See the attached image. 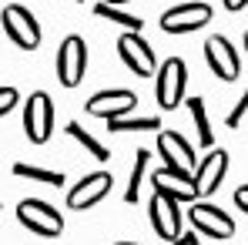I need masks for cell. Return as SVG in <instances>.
Here are the masks:
<instances>
[{"label": "cell", "mask_w": 248, "mask_h": 245, "mask_svg": "<svg viewBox=\"0 0 248 245\" xmlns=\"http://www.w3.org/2000/svg\"><path fill=\"white\" fill-rule=\"evenodd\" d=\"M155 74H158V81H155L158 91L155 94H158L161 111H174L185 101V87H188V67H185V61L174 54V57H168Z\"/></svg>", "instance_id": "1"}, {"label": "cell", "mask_w": 248, "mask_h": 245, "mask_svg": "<svg viewBox=\"0 0 248 245\" xmlns=\"http://www.w3.org/2000/svg\"><path fill=\"white\" fill-rule=\"evenodd\" d=\"M3 31L20 50H37L41 47V24L24 3H7L3 7Z\"/></svg>", "instance_id": "2"}, {"label": "cell", "mask_w": 248, "mask_h": 245, "mask_svg": "<svg viewBox=\"0 0 248 245\" xmlns=\"http://www.w3.org/2000/svg\"><path fill=\"white\" fill-rule=\"evenodd\" d=\"M17 218H20V225H27L34 235H44V239H57L64 232L61 212L50 208L47 202H41V198H24L17 205Z\"/></svg>", "instance_id": "3"}, {"label": "cell", "mask_w": 248, "mask_h": 245, "mask_svg": "<svg viewBox=\"0 0 248 245\" xmlns=\"http://www.w3.org/2000/svg\"><path fill=\"white\" fill-rule=\"evenodd\" d=\"M24 131L34 145L50 141V134H54V101L44 91H34L24 101Z\"/></svg>", "instance_id": "4"}, {"label": "cell", "mask_w": 248, "mask_h": 245, "mask_svg": "<svg viewBox=\"0 0 248 245\" xmlns=\"http://www.w3.org/2000/svg\"><path fill=\"white\" fill-rule=\"evenodd\" d=\"M84 71H87V44L84 37L71 34L57 47V81L64 87H78L84 81Z\"/></svg>", "instance_id": "5"}, {"label": "cell", "mask_w": 248, "mask_h": 245, "mask_svg": "<svg viewBox=\"0 0 248 245\" xmlns=\"http://www.w3.org/2000/svg\"><path fill=\"white\" fill-rule=\"evenodd\" d=\"M211 7H208V0H188V3H178V7H171L161 14V31L165 34H191V31H198V27H205L208 20H211Z\"/></svg>", "instance_id": "6"}, {"label": "cell", "mask_w": 248, "mask_h": 245, "mask_svg": "<svg viewBox=\"0 0 248 245\" xmlns=\"http://www.w3.org/2000/svg\"><path fill=\"white\" fill-rule=\"evenodd\" d=\"M118 54H121L124 67H127V71H134L138 78H151V74L158 71L155 47L144 41L141 34H131V31H124L121 37H118Z\"/></svg>", "instance_id": "7"}, {"label": "cell", "mask_w": 248, "mask_h": 245, "mask_svg": "<svg viewBox=\"0 0 248 245\" xmlns=\"http://www.w3.org/2000/svg\"><path fill=\"white\" fill-rule=\"evenodd\" d=\"M134 104H138L134 91H127V87H108V91H97L94 98H87L84 111L91 118H108L111 121V118H127L134 111Z\"/></svg>", "instance_id": "8"}, {"label": "cell", "mask_w": 248, "mask_h": 245, "mask_svg": "<svg viewBox=\"0 0 248 245\" xmlns=\"http://www.w3.org/2000/svg\"><path fill=\"white\" fill-rule=\"evenodd\" d=\"M205 61H208V67L215 71V78H221V81H235L238 71H242L238 50L232 47V41L225 34H215V37L205 41Z\"/></svg>", "instance_id": "9"}, {"label": "cell", "mask_w": 248, "mask_h": 245, "mask_svg": "<svg viewBox=\"0 0 248 245\" xmlns=\"http://www.w3.org/2000/svg\"><path fill=\"white\" fill-rule=\"evenodd\" d=\"M151 175V188L158 195H165L171 202H195L198 192H195V181L188 171H174V168H158V171H148Z\"/></svg>", "instance_id": "10"}, {"label": "cell", "mask_w": 248, "mask_h": 245, "mask_svg": "<svg viewBox=\"0 0 248 245\" xmlns=\"http://www.w3.org/2000/svg\"><path fill=\"white\" fill-rule=\"evenodd\" d=\"M225 171H228V155L221 151V148H211L205 155V162L195 164V171H191V181H195V192H198V198L202 195H215L218 192V185L225 181Z\"/></svg>", "instance_id": "11"}, {"label": "cell", "mask_w": 248, "mask_h": 245, "mask_svg": "<svg viewBox=\"0 0 248 245\" xmlns=\"http://www.w3.org/2000/svg\"><path fill=\"white\" fill-rule=\"evenodd\" d=\"M111 185H114V178H111L108 171H91V175H84L78 185H71L67 205H71L74 212L94 208V205H97L104 195H108V192H111Z\"/></svg>", "instance_id": "12"}, {"label": "cell", "mask_w": 248, "mask_h": 245, "mask_svg": "<svg viewBox=\"0 0 248 245\" xmlns=\"http://www.w3.org/2000/svg\"><path fill=\"white\" fill-rule=\"evenodd\" d=\"M148 218H151V225H155V232L165 239V242H174V239H181L185 232H181V208L178 202H171L165 195H151V205H148Z\"/></svg>", "instance_id": "13"}, {"label": "cell", "mask_w": 248, "mask_h": 245, "mask_svg": "<svg viewBox=\"0 0 248 245\" xmlns=\"http://www.w3.org/2000/svg\"><path fill=\"white\" fill-rule=\"evenodd\" d=\"M158 151H161V158H165V168H174V171H195V164H198V155H195V148L178 134V131H161L158 134Z\"/></svg>", "instance_id": "14"}, {"label": "cell", "mask_w": 248, "mask_h": 245, "mask_svg": "<svg viewBox=\"0 0 248 245\" xmlns=\"http://www.w3.org/2000/svg\"><path fill=\"white\" fill-rule=\"evenodd\" d=\"M188 218H191V225L198 232H205L208 239H218L221 242V239H232L235 235V222L221 208H215V205H191Z\"/></svg>", "instance_id": "15"}, {"label": "cell", "mask_w": 248, "mask_h": 245, "mask_svg": "<svg viewBox=\"0 0 248 245\" xmlns=\"http://www.w3.org/2000/svg\"><path fill=\"white\" fill-rule=\"evenodd\" d=\"M91 14H94V17H104L108 24H118V27L131 31V34H141V17H134L131 10L111 7V3H104V0H94V3H91Z\"/></svg>", "instance_id": "16"}, {"label": "cell", "mask_w": 248, "mask_h": 245, "mask_svg": "<svg viewBox=\"0 0 248 245\" xmlns=\"http://www.w3.org/2000/svg\"><path fill=\"white\" fill-rule=\"evenodd\" d=\"M148 171H151V151L141 148V151L134 155V168H131V178H127V188H124V202L127 205H134L141 198V185H144Z\"/></svg>", "instance_id": "17"}, {"label": "cell", "mask_w": 248, "mask_h": 245, "mask_svg": "<svg viewBox=\"0 0 248 245\" xmlns=\"http://www.w3.org/2000/svg\"><path fill=\"white\" fill-rule=\"evenodd\" d=\"M67 138H74V141L81 145L84 151H87L91 158H97V162H108V158H111V151H108V145H101V141H97V138H94V134H91V131H87L84 124L71 121V124H67Z\"/></svg>", "instance_id": "18"}, {"label": "cell", "mask_w": 248, "mask_h": 245, "mask_svg": "<svg viewBox=\"0 0 248 245\" xmlns=\"http://www.w3.org/2000/svg\"><path fill=\"white\" fill-rule=\"evenodd\" d=\"M188 111H191V118H195V131H198V145L211 151V145H215V131H211V121H208V111H205V101L202 98H188Z\"/></svg>", "instance_id": "19"}, {"label": "cell", "mask_w": 248, "mask_h": 245, "mask_svg": "<svg viewBox=\"0 0 248 245\" xmlns=\"http://www.w3.org/2000/svg\"><path fill=\"white\" fill-rule=\"evenodd\" d=\"M17 178H31V181H44L50 188H64V175L61 171H50V168H37V164H27V162H14L10 168Z\"/></svg>", "instance_id": "20"}, {"label": "cell", "mask_w": 248, "mask_h": 245, "mask_svg": "<svg viewBox=\"0 0 248 245\" xmlns=\"http://www.w3.org/2000/svg\"><path fill=\"white\" fill-rule=\"evenodd\" d=\"M111 134H138V131H161V118H111Z\"/></svg>", "instance_id": "21"}, {"label": "cell", "mask_w": 248, "mask_h": 245, "mask_svg": "<svg viewBox=\"0 0 248 245\" xmlns=\"http://www.w3.org/2000/svg\"><path fill=\"white\" fill-rule=\"evenodd\" d=\"M245 114H248V87H245V94L238 98V104H235V108L228 111V118H225V124H228V128L235 131V128L242 124V118H245Z\"/></svg>", "instance_id": "22"}, {"label": "cell", "mask_w": 248, "mask_h": 245, "mask_svg": "<svg viewBox=\"0 0 248 245\" xmlns=\"http://www.w3.org/2000/svg\"><path fill=\"white\" fill-rule=\"evenodd\" d=\"M17 101H20L17 87H0V118H3V114H10V111L17 108Z\"/></svg>", "instance_id": "23"}, {"label": "cell", "mask_w": 248, "mask_h": 245, "mask_svg": "<svg viewBox=\"0 0 248 245\" xmlns=\"http://www.w3.org/2000/svg\"><path fill=\"white\" fill-rule=\"evenodd\" d=\"M235 205H238V208L248 215V185H242V188L235 192Z\"/></svg>", "instance_id": "24"}, {"label": "cell", "mask_w": 248, "mask_h": 245, "mask_svg": "<svg viewBox=\"0 0 248 245\" xmlns=\"http://www.w3.org/2000/svg\"><path fill=\"white\" fill-rule=\"evenodd\" d=\"M245 3H248V0H225V10H232V14H235V10H242Z\"/></svg>", "instance_id": "25"}, {"label": "cell", "mask_w": 248, "mask_h": 245, "mask_svg": "<svg viewBox=\"0 0 248 245\" xmlns=\"http://www.w3.org/2000/svg\"><path fill=\"white\" fill-rule=\"evenodd\" d=\"M191 242H198V235H181V239H174L171 245H191Z\"/></svg>", "instance_id": "26"}, {"label": "cell", "mask_w": 248, "mask_h": 245, "mask_svg": "<svg viewBox=\"0 0 248 245\" xmlns=\"http://www.w3.org/2000/svg\"><path fill=\"white\" fill-rule=\"evenodd\" d=\"M104 3H111V7H121V3H131V0H104Z\"/></svg>", "instance_id": "27"}, {"label": "cell", "mask_w": 248, "mask_h": 245, "mask_svg": "<svg viewBox=\"0 0 248 245\" xmlns=\"http://www.w3.org/2000/svg\"><path fill=\"white\" fill-rule=\"evenodd\" d=\"M114 245H138V242H114Z\"/></svg>", "instance_id": "28"}, {"label": "cell", "mask_w": 248, "mask_h": 245, "mask_svg": "<svg viewBox=\"0 0 248 245\" xmlns=\"http://www.w3.org/2000/svg\"><path fill=\"white\" fill-rule=\"evenodd\" d=\"M245 50H248V34H245Z\"/></svg>", "instance_id": "29"}, {"label": "cell", "mask_w": 248, "mask_h": 245, "mask_svg": "<svg viewBox=\"0 0 248 245\" xmlns=\"http://www.w3.org/2000/svg\"><path fill=\"white\" fill-rule=\"evenodd\" d=\"M191 245H198V242H191Z\"/></svg>", "instance_id": "30"}, {"label": "cell", "mask_w": 248, "mask_h": 245, "mask_svg": "<svg viewBox=\"0 0 248 245\" xmlns=\"http://www.w3.org/2000/svg\"><path fill=\"white\" fill-rule=\"evenodd\" d=\"M0 208H3V205H0Z\"/></svg>", "instance_id": "31"}]
</instances>
